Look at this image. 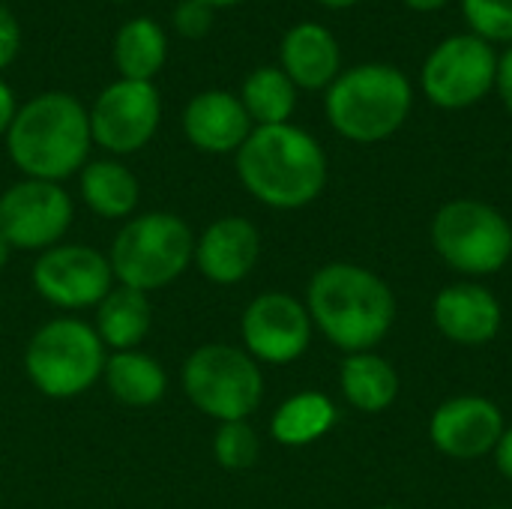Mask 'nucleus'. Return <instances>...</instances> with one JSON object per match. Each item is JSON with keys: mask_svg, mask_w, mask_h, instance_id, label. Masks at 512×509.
<instances>
[{"mask_svg": "<svg viewBox=\"0 0 512 509\" xmlns=\"http://www.w3.org/2000/svg\"><path fill=\"white\" fill-rule=\"evenodd\" d=\"M234 165L243 189L273 210H300L327 186L324 147L294 123L255 126L234 153Z\"/></svg>", "mask_w": 512, "mask_h": 509, "instance_id": "nucleus-1", "label": "nucleus"}, {"mask_svg": "<svg viewBox=\"0 0 512 509\" xmlns=\"http://www.w3.org/2000/svg\"><path fill=\"white\" fill-rule=\"evenodd\" d=\"M306 309L324 339L345 354L372 351L396 324V297L372 270L348 261L321 267L306 288Z\"/></svg>", "mask_w": 512, "mask_h": 509, "instance_id": "nucleus-2", "label": "nucleus"}, {"mask_svg": "<svg viewBox=\"0 0 512 509\" xmlns=\"http://www.w3.org/2000/svg\"><path fill=\"white\" fill-rule=\"evenodd\" d=\"M90 147L87 108L63 90H48L18 105L6 132V153L30 180H69L90 162Z\"/></svg>", "mask_w": 512, "mask_h": 509, "instance_id": "nucleus-3", "label": "nucleus"}, {"mask_svg": "<svg viewBox=\"0 0 512 509\" xmlns=\"http://www.w3.org/2000/svg\"><path fill=\"white\" fill-rule=\"evenodd\" d=\"M414 105L408 75L390 63H357L324 90L330 126L354 144H378L393 138Z\"/></svg>", "mask_w": 512, "mask_h": 509, "instance_id": "nucleus-4", "label": "nucleus"}, {"mask_svg": "<svg viewBox=\"0 0 512 509\" xmlns=\"http://www.w3.org/2000/svg\"><path fill=\"white\" fill-rule=\"evenodd\" d=\"M195 240L177 213L153 210L126 219L108 252L114 282L144 294L177 282L195 261Z\"/></svg>", "mask_w": 512, "mask_h": 509, "instance_id": "nucleus-5", "label": "nucleus"}, {"mask_svg": "<svg viewBox=\"0 0 512 509\" xmlns=\"http://www.w3.org/2000/svg\"><path fill=\"white\" fill-rule=\"evenodd\" d=\"M105 345L81 318H51L27 342L24 372L48 399H75L105 372Z\"/></svg>", "mask_w": 512, "mask_h": 509, "instance_id": "nucleus-6", "label": "nucleus"}, {"mask_svg": "<svg viewBox=\"0 0 512 509\" xmlns=\"http://www.w3.org/2000/svg\"><path fill=\"white\" fill-rule=\"evenodd\" d=\"M186 399L210 420H249L264 399V372L243 348L210 342L195 348L180 372Z\"/></svg>", "mask_w": 512, "mask_h": 509, "instance_id": "nucleus-7", "label": "nucleus"}, {"mask_svg": "<svg viewBox=\"0 0 512 509\" xmlns=\"http://www.w3.org/2000/svg\"><path fill=\"white\" fill-rule=\"evenodd\" d=\"M435 252L465 276H492L512 258V222L486 201L459 198L432 222Z\"/></svg>", "mask_w": 512, "mask_h": 509, "instance_id": "nucleus-8", "label": "nucleus"}, {"mask_svg": "<svg viewBox=\"0 0 512 509\" xmlns=\"http://www.w3.org/2000/svg\"><path fill=\"white\" fill-rule=\"evenodd\" d=\"M495 45L474 33H453L438 42L420 72V87L435 108L462 111L483 102L498 81Z\"/></svg>", "mask_w": 512, "mask_h": 509, "instance_id": "nucleus-9", "label": "nucleus"}, {"mask_svg": "<svg viewBox=\"0 0 512 509\" xmlns=\"http://www.w3.org/2000/svg\"><path fill=\"white\" fill-rule=\"evenodd\" d=\"M93 144L111 156L144 150L162 123V96L153 81H111L87 108Z\"/></svg>", "mask_w": 512, "mask_h": 509, "instance_id": "nucleus-10", "label": "nucleus"}, {"mask_svg": "<svg viewBox=\"0 0 512 509\" xmlns=\"http://www.w3.org/2000/svg\"><path fill=\"white\" fill-rule=\"evenodd\" d=\"M75 207L60 183L21 177L0 195V234L9 249L45 252L63 243Z\"/></svg>", "mask_w": 512, "mask_h": 509, "instance_id": "nucleus-11", "label": "nucleus"}, {"mask_svg": "<svg viewBox=\"0 0 512 509\" xmlns=\"http://www.w3.org/2000/svg\"><path fill=\"white\" fill-rule=\"evenodd\" d=\"M36 294L57 309H93L114 288L108 255L87 243H57L33 264Z\"/></svg>", "mask_w": 512, "mask_h": 509, "instance_id": "nucleus-12", "label": "nucleus"}, {"mask_svg": "<svg viewBox=\"0 0 512 509\" xmlns=\"http://www.w3.org/2000/svg\"><path fill=\"white\" fill-rule=\"evenodd\" d=\"M243 351L270 366H288L306 354L312 342V318L306 303L285 291L258 294L240 318Z\"/></svg>", "mask_w": 512, "mask_h": 509, "instance_id": "nucleus-13", "label": "nucleus"}, {"mask_svg": "<svg viewBox=\"0 0 512 509\" xmlns=\"http://www.w3.org/2000/svg\"><path fill=\"white\" fill-rule=\"evenodd\" d=\"M504 414L492 399L483 396H456L438 405L429 420V438L438 453L447 459L471 462L495 453L504 435Z\"/></svg>", "mask_w": 512, "mask_h": 509, "instance_id": "nucleus-14", "label": "nucleus"}, {"mask_svg": "<svg viewBox=\"0 0 512 509\" xmlns=\"http://www.w3.org/2000/svg\"><path fill=\"white\" fill-rule=\"evenodd\" d=\"M180 126H183L186 141L195 150L213 153V156L237 153L255 129L240 96L228 90L195 93L183 108Z\"/></svg>", "mask_w": 512, "mask_h": 509, "instance_id": "nucleus-15", "label": "nucleus"}, {"mask_svg": "<svg viewBox=\"0 0 512 509\" xmlns=\"http://www.w3.org/2000/svg\"><path fill=\"white\" fill-rule=\"evenodd\" d=\"M261 258V234L243 216L210 222L195 240V267L213 285L243 282Z\"/></svg>", "mask_w": 512, "mask_h": 509, "instance_id": "nucleus-16", "label": "nucleus"}, {"mask_svg": "<svg viewBox=\"0 0 512 509\" xmlns=\"http://www.w3.org/2000/svg\"><path fill=\"white\" fill-rule=\"evenodd\" d=\"M432 321L444 339L465 348L489 345L504 321L498 297L474 282H459L444 288L432 303Z\"/></svg>", "mask_w": 512, "mask_h": 509, "instance_id": "nucleus-17", "label": "nucleus"}, {"mask_svg": "<svg viewBox=\"0 0 512 509\" xmlns=\"http://www.w3.org/2000/svg\"><path fill=\"white\" fill-rule=\"evenodd\" d=\"M279 69L297 90H327L342 72L339 39L318 21H300L288 27L279 42Z\"/></svg>", "mask_w": 512, "mask_h": 509, "instance_id": "nucleus-18", "label": "nucleus"}, {"mask_svg": "<svg viewBox=\"0 0 512 509\" xmlns=\"http://www.w3.org/2000/svg\"><path fill=\"white\" fill-rule=\"evenodd\" d=\"M111 60L126 81H153L168 60V33L156 18L138 15L117 27Z\"/></svg>", "mask_w": 512, "mask_h": 509, "instance_id": "nucleus-19", "label": "nucleus"}, {"mask_svg": "<svg viewBox=\"0 0 512 509\" xmlns=\"http://www.w3.org/2000/svg\"><path fill=\"white\" fill-rule=\"evenodd\" d=\"M78 189L87 210L102 219H129L141 201V183L120 159H90L78 171Z\"/></svg>", "mask_w": 512, "mask_h": 509, "instance_id": "nucleus-20", "label": "nucleus"}, {"mask_svg": "<svg viewBox=\"0 0 512 509\" xmlns=\"http://www.w3.org/2000/svg\"><path fill=\"white\" fill-rule=\"evenodd\" d=\"M102 381L108 393L126 408H150L168 390V375L153 354L144 351H114L105 360Z\"/></svg>", "mask_w": 512, "mask_h": 509, "instance_id": "nucleus-21", "label": "nucleus"}, {"mask_svg": "<svg viewBox=\"0 0 512 509\" xmlns=\"http://www.w3.org/2000/svg\"><path fill=\"white\" fill-rule=\"evenodd\" d=\"M153 309L144 291L114 285L105 300L96 306V324L93 330L99 333L102 345L111 351H135L144 336L150 333Z\"/></svg>", "mask_w": 512, "mask_h": 509, "instance_id": "nucleus-22", "label": "nucleus"}, {"mask_svg": "<svg viewBox=\"0 0 512 509\" xmlns=\"http://www.w3.org/2000/svg\"><path fill=\"white\" fill-rule=\"evenodd\" d=\"M339 384L351 408L363 414H381L387 411L399 396V375L396 369L378 357L375 351L348 354L339 369Z\"/></svg>", "mask_w": 512, "mask_h": 509, "instance_id": "nucleus-23", "label": "nucleus"}, {"mask_svg": "<svg viewBox=\"0 0 512 509\" xmlns=\"http://www.w3.org/2000/svg\"><path fill=\"white\" fill-rule=\"evenodd\" d=\"M333 426H336L333 399L318 390H306V393L285 399L276 408L270 420V435L282 447H309L321 441Z\"/></svg>", "mask_w": 512, "mask_h": 509, "instance_id": "nucleus-24", "label": "nucleus"}, {"mask_svg": "<svg viewBox=\"0 0 512 509\" xmlns=\"http://www.w3.org/2000/svg\"><path fill=\"white\" fill-rule=\"evenodd\" d=\"M297 87L279 66H258L246 75L240 87V102L255 126H279L291 123L297 108Z\"/></svg>", "mask_w": 512, "mask_h": 509, "instance_id": "nucleus-25", "label": "nucleus"}, {"mask_svg": "<svg viewBox=\"0 0 512 509\" xmlns=\"http://www.w3.org/2000/svg\"><path fill=\"white\" fill-rule=\"evenodd\" d=\"M468 33L489 45H512V0H462Z\"/></svg>", "mask_w": 512, "mask_h": 509, "instance_id": "nucleus-26", "label": "nucleus"}, {"mask_svg": "<svg viewBox=\"0 0 512 509\" xmlns=\"http://www.w3.org/2000/svg\"><path fill=\"white\" fill-rule=\"evenodd\" d=\"M261 444L249 420L219 423V432L213 438V456L225 471H246L258 462Z\"/></svg>", "mask_w": 512, "mask_h": 509, "instance_id": "nucleus-27", "label": "nucleus"}, {"mask_svg": "<svg viewBox=\"0 0 512 509\" xmlns=\"http://www.w3.org/2000/svg\"><path fill=\"white\" fill-rule=\"evenodd\" d=\"M216 24V9L201 0H180L174 6V30L183 39H204Z\"/></svg>", "mask_w": 512, "mask_h": 509, "instance_id": "nucleus-28", "label": "nucleus"}, {"mask_svg": "<svg viewBox=\"0 0 512 509\" xmlns=\"http://www.w3.org/2000/svg\"><path fill=\"white\" fill-rule=\"evenodd\" d=\"M21 45H24V30H21V21L15 18V12L0 0V72L9 69L18 54H21Z\"/></svg>", "mask_w": 512, "mask_h": 509, "instance_id": "nucleus-29", "label": "nucleus"}, {"mask_svg": "<svg viewBox=\"0 0 512 509\" xmlns=\"http://www.w3.org/2000/svg\"><path fill=\"white\" fill-rule=\"evenodd\" d=\"M495 90L501 93L507 111L512 117V45L498 57V81H495Z\"/></svg>", "mask_w": 512, "mask_h": 509, "instance_id": "nucleus-30", "label": "nucleus"}, {"mask_svg": "<svg viewBox=\"0 0 512 509\" xmlns=\"http://www.w3.org/2000/svg\"><path fill=\"white\" fill-rule=\"evenodd\" d=\"M15 111H18L15 93H12V87L3 81V75H0V138H6L9 126H12V117H15Z\"/></svg>", "mask_w": 512, "mask_h": 509, "instance_id": "nucleus-31", "label": "nucleus"}, {"mask_svg": "<svg viewBox=\"0 0 512 509\" xmlns=\"http://www.w3.org/2000/svg\"><path fill=\"white\" fill-rule=\"evenodd\" d=\"M495 462H498V471L512 483V426L504 429V435L495 447Z\"/></svg>", "mask_w": 512, "mask_h": 509, "instance_id": "nucleus-32", "label": "nucleus"}, {"mask_svg": "<svg viewBox=\"0 0 512 509\" xmlns=\"http://www.w3.org/2000/svg\"><path fill=\"white\" fill-rule=\"evenodd\" d=\"M408 9H414V12H438V9H444L450 0H402Z\"/></svg>", "mask_w": 512, "mask_h": 509, "instance_id": "nucleus-33", "label": "nucleus"}, {"mask_svg": "<svg viewBox=\"0 0 512 509\" xmlns=\"http://www.w3.org/2000/svg\"><path fill=\"white\" fill-rule=\"evenodd\" d=\"M315 3H321L324 9H351V6H357L360 0H315Z\"/></svg>", "mask_w": 512, "mask_h": 509, "instance_id": "nucleus-34", "label": "nucleus"}, {"mask_svg": "<svg viewBox=\"0 0 512 509\" xmlns=\"http://www.w3.org/2000/svg\"><path fill=\"white\" fill-rule=\"evenodd\" d=\"M201 3H207V6H213V9L219 12V9H228V6H237V3H243V0H201Z\"/></svg>", "mask_w": 512, "mask_h": 509, "instance_id": "nucleus-35", "label": "nucleus"}, {"mask_svg": "<svg viewBox=\"0 0 512 509\" xmlns=\"http://www.w3.org/2000/svg\"><path fill=\"white\" fill-rule=\"evenodd\" d=\"M9 252H12V249H9V243L3 240V234H0V270H3L6 261H9Z\"/></svg>", "mask_w": 512, "mask_h": 509, "instance_id": "nucleus-36", "label": "nucleus"}, {"mask_svg": "<svg viewBox=\"0 0 512 509\" xmlns=\"http://www.w3.org/2000/svg\"><path fill=\"white\" fill-rule=\"evenodd\" d=\"M111 3H129V0H111Z\"/></svg>", "mask_w": 512, "mask_h": 509, "instance_id": "nucleus-37", "label": "nucleus"}, {"mask_svg": "<svg viewBox=\"0 0 512 509\" xmlns=\"http://www.w3.org/2000/svg\"><path fill=\"white\" fill-rule=\"evenodd\" d=\"M378 509H399V507H378Z\"/></svg>", "mask_w": 512, "mask_h": 509, "instance_id": "nucleus-38", "label": "nucleus"}, {"mask_svg": "<svg viewBox=\"0 0 512 509\" xmlns=\"http://www.w3.org/2000/svg\"><path fill=\"white\" fill-rule=\"evenodd\" d=\"M489 509H510V507H489Z\"/></svg>", "mask_w": 512, "mask_h": 509, "instance_id": "nucleus-39", "label": "nucleus"}]
</instances>
